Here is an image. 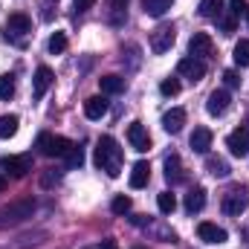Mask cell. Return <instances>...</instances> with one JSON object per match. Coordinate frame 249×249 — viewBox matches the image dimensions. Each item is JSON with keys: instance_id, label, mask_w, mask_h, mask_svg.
I'll list each match as a JSON object with an SVG mask.
<instances>
[{"instance_id": "6da1fadb", "label": "cell", "mask_w": 249, "mask_h": 249, "mask_svg": "<svg viewBox=\"0 0 249 249\" xmlns=\"http://www.w3.org/2000/svg\"><path fill=\"white\" fill-rule=\"evenodd\" d=\"M93 162H96L107 177H119V171H122V148H119V142H116L113 136H102V139L96 142V157H93Z\"/></svg>"}, {"instance_id": "7a4b0ae2", "label": "cell", "mask_w": 249, "mask_h": 249, "mask_svg": "<svg viewBox=\"0 0 249 249\" xmlns=\"http://www.w3.org/2000/svg\"><path fill=\"white\" fill-rule=\"evenodd\" d=\"M72 148V142L67 136H53V133H41L38 136V151L44 157H67Z\"/></svg>"}, {"instance_id": "3957f363", "label": "cell", "mask_w": 249, "mask_h": 249, "mask_svg": "<svg viewBox=\"0 0 249 249\" xmlns=\"http://www.w3.org/2000/svg\"><path fill=\"white\" fill-rule=\"evenodd\" d=\"M174 41H177V29H174V23H162V26H157V29L151 32V50H154L157 55L168 53V50L174 47Z\"/></svg>"}, {"instance_id": "277c9868", "label": "cell", "mask_w": 249, "mask_h": 249, "mask_svg": "<svg viewBox=\"0 0 249 249\" xmlns=\"http://www.w3.org/2000/svg\"><path fill=\"white\" fill-rule=\"evenodd\" d=\"M247 203H249V197H247V188L244 186H235L223 194V212L232 214V217L244 214V212H247Z\"/></svg>"}, {"instance_id": "5b68a950", "label": "cell", "mask_w": 249, "mask_h": 249, "mask_svg": "<svg viewBox=\"0 0 249 249\" xmlns=\"http://www.w3.org/2000/svg\"><path fill=\"white\" fill-rule=\"evenodd\" d=\"M32 209H35V203H32V200H20V203H12V206L0 209V223H20V220L32 217Z\"/></svg>"}, {"instance_id": "8992f818", "label": "cell", "mask_w": 249, "mask_h": 249, "mask_svg": "<svg viewBox=\"0 0 249 249\" xmlns=\"http://www.w3.org/2000/svg\"><path fill=\"white\" fill-rule=\"evenodd\" d=\"M0 171H9L12 177H26L32 171V157L20 154V157H3L0 160Z\"/></svg>"}, {"instance_id": "52a82bcc", "label": "cell", "mask_w": 249, "mask_h": 249, "mask_svg": "<svg viewBox=\"0 0 249 249\" xmlns=\"http://www.w3.org/2000/svg\"><path fill=\"white\" fill-rule=\"evenodd\" d=\"M212 38L206 35V32H194L191 35V41H188V55L191 58H197V61H203V58H209L212 55Z\"/></svg>"}, {"instance_id": "ba28073f", "label": "cell", "mask_w": 249, "mask_h": 249, "mask_svg": "<svg viewBox=\"0 0 249 249\" xmlns=\"http://www.w3.org/2000/svg\"><path fill=\"white\" fill-rule=\"evenodd\" d=\"M127 142H130V148L133 151H148L151 148V136H148V130H145V124L142 122H130L127 124Z\"/></svg>"}, {"instance_id": "9c48e42d", "label": "cell", "mask_w": 249, "mask_h": 249, "mask_svg": "<svg viewBox=\"0 0 249 249\" xmlns=\"http://www.w3.org/2000/svg\"><path fill=\"white\" fill-rule=\"evenodd\" d=\"M226 145H229L232 157H247L249 154V127H238V130H232L229 139H226Z\"/></svg>"}, {"instance_id": "30bf717a", "label": "cell", "mask_w": 249, "mask_h": 249, "mask_svg": "<svg viewBox=\"0 0 249 249\" xmlns=\"http://www.w3.org/2000/svg\"><path fill=\"white\" fill-rule=\"evenodd\" d=\"M197 235H200V241H206V244H226V229H220L217 223H209V220H203L200 226H197Z\"/></svg>"}, {"instance_id": "8fae6325", "label": "cell", "mask_w": 249, "mask_h": 249, "mask_svg": "<svg viewBox=\"0 0 249 249\" xmlns=\"http://www.w3.org/2000/svg\"><path fill=\"white\" fill-rule=\"evenodd\" d=\"M165 180H168L171 186H180V183H186V171H183V160H180L177 154H171V157H165Z\"/></svg>"}, {"instance_id": "7c38bea8", "label": "cell", "mask_w": 249, "mask_h": 249, "mask_svg": "<svg viewBox=\"0 0 249 249\" xmlns=\"http://www.w3.org/2000/svg\"><path fill=\"white\" fill-rule=\"evenodd\" d=\"M177 72L183 75V78H191V81H200L203 75H206V64L203 61H197V58H183V61L177 64Z\"/></svg>"}, {"instance_id": "4fadbf2b", "label": "cell", "mask_w": 249, "mask_h": 249, "mask_svg": "<svg viewBox=\"0 0 249 249\" xmlns=\"http://www.w3.org/2000/svg\"><path fill=\"white\" fill-rule=\"evenodd\" d=\"M50 84H53V70H50V67H38V70H35V78H32V93H35V99H44L47 90H50Z\"/></svg>"}, {"instance_id": "5bb4252c", "label": "cell", "mask_w": 249, "mask_h": 249, "mask_svg": "<svg viewBox=\"0 0 249 249\" xmlns=\"http://www.w3.org/2000/svg\"><path fill=\"white\" fill-rule=\"evenodd\" d=\"M229 90H214L212 96H209V102H206V110L212 113V116H223L226 110H229Z\"/></svg>"}, {"instance_id": "9a60e30c", "label": "cell", "mask_w": 249, "mask_h": 249, "mask_svg": "<svg viewBox=\"0 0 249 249\" xmlns=\"http://www.w3.org/2000/svg\"><path fill=\"white\" fill-rule=\"evenodd\" d=\"M183 124H186V110H183V107H171V110L162 116V127H165L168 133H180Z\"/></svg>"}, {"instance_id": "2e32d148", "label": "cell", "mask_w": 249, "mask_h": 249, "mask_svg": "<svg viewBox=\"0 0 249 249\" xmlns=\"http://www.w3.org/2000/svg\"><path fill=\"white\" fill-rule=\"evenodd\" d=\"M105 113H107V99L105 96H90L84 102V116L87 119H102Z\"/></svg>"}, {"instance_id": "e0dca14e", "label": "cell", "mask_w": 249, "mask_h": 249, "mask_svg": "<svg viewBox=\"0 0 249 249\" xmlns=\"http://www.w3.org/2000/svg\"><path fill=\"white\" fill-rule=\"evenodd\" d=\"M148 180H151V165L145 160H139L133 165V171H130V188H145Z\"/></svg>"}, {"instance_id": "ac0fdd59", "label": "cell", "mask_w": 249, "mask_h": 249, "mask_svg": "<svg viewBox=\"0 0 249 249\" xmlns=\"http://www.w3.org/2000/svg\"><path fill=\"white\" fill-rule=\"evenodd\" d=\"M191 148H194L197 154H209V148H212V130H209V127H194V133H191Z\"/></svg>"}, {"instance_id": "d6986e66", "label": "cell", "mask_w": 249, "mask_h": 249, "mask_svg": "<svg viewBox=\"0 0 249 249\" xmlns=\"http://www.w3.org/2000/svg\"><path fill=\"white\" fill-rule=\"evenodd\" d=\"M29 29H32V20H29L26 15H20V12L9 15V20H6V32H15V35H26Z\"/></svg>"}, {"instance_id": "ffe728a7", "label": "cell", "mask_w": 249, "mask_h": 249, "mask_svg": "<svg viewBox=\"0 0 249 249\" xmlns=\"http://www.w3.org/2000/svg\"><path fill=\"white\" fill-rule=\"evenodd\" d=\"M99 87H102L105 96H116V93L124 90V78L122 75H102L99 78Z\"/></svg>"}, {"instance_id": "44dd1931", "label": "cell", "mask_w": 249, "mask_h": 249, "mask_svg": "<svg viewBox=\"0 0 249 249\" xmlns=\"http://www.w3.org/2000/svg\"><path fill=\"white\" fill-rule=\"evenodd\" d=\"M203 206H206V188H200V186L191 188V191L186 194V212L194 214V212H200Z\"/></svg>"}, {"instance_id": "7402d4cb", "label": "cell", "mask_w": 249, "mask_h": 249, "mask_svg": "<svg viewBox=\"0 0 249 249\" xmlns=\"http://www.w3.org/2000/svg\"><path fill=\"white\" fill-rule=\"evenodd\" d=\"M200 15H203L206 20H217V18L223 15V0H203V3H200Z\"/></svg>"}, {"instance_id": "603a6c76", "label": "cell", "mask_w": 249, "mask_h": 249, "mask_svg": "<svg viewBox=\"0 0 249 249\" xmlns=\"http://www.w3.org/2000/svg\"><path fill=\"white\" fill-rule=\"evenodd\" d=\"M171 3H174V0H142L145 15H151V18H162V15L171 9Z\"/></svg>"}, {"instance_id": "cb8c5ba5", "label": "cell", "mask_w": 249, "mask_h": 249, "mask_svg": "<svg viewBox=\"0 0 249 249\" xmlns=\"http://www.w3.org/2000/svg\"><path fill=\"white\" fill-rule=\"evenodd\" d=\"M18 124H20V119H18L15 113L0 116V139H12V136L18 133Z\"/></svg>"}, {"instance_id": "d4e9b609", "label": "cell", "mask_w": 249, "mask_h": 249, "mask_svg": "<svg viewBox=\"0 0 249 249\" xmlns=\"http://www.w3.org/2000/svg\"><path fill=\"white\" fill-rule=\"evenodd\" d=\"M206 168H209L212 177H229V162L220 160V157H209L206 160Z\"/></svg>"}, {"instance_id": "484cf974", "label": "cell", "mask_w": 249, "mask_h": 249, "mask_svg": "<svg viewBox=\"0 0 249 249\" xmlns=\"http://www.w3.org/2000/svg\"><path fill=\"white\" fill-rule=\"evenodd\" d=\"M232 58H235L238 67H249V41L247 38H241V41L235 44V55H232Z\"/></svg>"}, {"instance_id": "4316f807", "label": "cell", "mask_w": 249, "mask_h": 249, "mask_svg": "<svg viewBox=\"0 0 249 249\" xmlns=\"http://www.w3.org/2000/svg\"><path fill=\"white\" fill-rule=\"evenodd\" d=\"M157 206H160V212H162V214H171V212L177 209V197H174L171 191H162V194L157 197Z\"/></svg>"}, {"instance_id": "83f0119b", "label": "cell", "mask_w": 249, "mask_h": 249, "mask_svg": "<svg viewBox=\"0 0 249 249\" xmlns=\"http://www.w3.org/2000/svg\"><path fill=\"white\" fill-rule=\"evenodd\" d=\"M64 160H67V168H81V165H84V148L72 145V148H70V154H67Z\"/></svg>"}, {"instance_id": "f1b7e54d", "label": "cell", "mask_w": 249, "mask_h": 249, "mask_svg": "<svg viewBox=\"0 0 249 249\" xmlns=\"http://www.w3.org/2000/svg\"><path fill=\"white\" fill-rule=\"evenodd\" d=\"M15 96V78L12 75H0V99H12Z\"/></svg>"}, {"instance_id": "f546056e", "label": "cell", "mask_w": 249, "mask_h": 249, "mask_svg": "<svg viewBox=\"0 0 249 249\" xmlns=\"http://www.w3.org/2000/svg\"><path fill=\"white\" fill-rule=\"evenodd\" d=\"M64 50H67V35H64V32H55V35L50 38V53H53V55H61Z\"/></svg>"}, {"instance_id": "4dcf8cb0", "label": "cell", "mask_w": 249, "mask_h": 249, "mask_svg": "<svg viewBox=\"0 0 249 249\" xmlns=\"http://www.w3.org/2000/svg\"><path fill=\"white\" fill-rule=\"evenodd\" d=\"M130 206H133V203H130V197H124V194H119V197L110 203L113 214H127V212H130Z\"/></svg>"}, {"instance_id": "1f68e13d", "label": "cell", "mask_w": 249, "mask_h": 249, "mask_svg": "<svg viewBox=\"0 0 249 249\" xmlns=\"http://www.w3.org/2000/svg\"><path fill=\"white\" fill-rule=\"evenodd\" d=\"M217 26L223 29V35H232V32H235V26H238V18H232V15H226V18H223V15H220V18H217Z\"/></svg>"}, {"instance_id": "d6a6232c", "label": "cell", "mask_w": 249, "mask_h": 249, "mask_svg": "<svg viewBox=\"0 0 249 249\" xmlns=\"http://www.w3.org/2000/svg\"><path fill=\"white\" fill-rule=\"evenodd\" d=\"M160 93H162V96H177V93H180V81H177V78H165V81L160 84Z\"/></svg>"}, {"instance_id": "836d02e7", "label": "cell", "mask_w": 249, "mask_h": 249, "mask_svg": "<svg viewBox=\"0 0 249 249\" xmlns=\"http://www.w3.org/2000/svg\"><path fill=\"white\" fill-rule=\"evenodd\" d=\"M247 0H229V15H232V18H244V15H247Z\"/></svg>"}, {"instance_id": "e575fe53", "label": "cell", "mask_w": 249, "mask_h": 249, "mask_svg": "<svg viewBox=\"0 0 249 249\" xmlns=\"http://www.w3.org/2000/svg\"><path fill=\"white\" fill-rule=\"evenodd\" d=\"M223 81H226V87H238V84H241V78H238L235 70H226V72H223Z\"/></svg>"}, {"instance_id": "d590c367", "label": "cell", "mask_w": 249, "mask_h": 249, "mask_svg": "<svg viewBox=\"0 0 249 249\" xmlns=\"http://www.w3.org/2000/svg\"><path fill=\"white\" fill-rule=\"evenodd\" d=\"M93 3H96V0H72L75 12H87V9H93Z\"/></svg>"}, {"instance_id": "8d00e7d4", "label": "cell", "mask_w": 249, "mask_h": 249, "mask_svg": "<svg viewBox=\"0 0 249 249\" xmlns=\"http://www.w3.org/2000/svg\"><path fill=\"white\" fill-rule=\"evenodd\" d=\"M110 6H113V15L119 18V15H122V12H124V6H127V0H113Z\"/></svg>"}, {"instance_id": "74e56055", "label": "cell", "mask_w": 249, "mask_h": 249, "mask_svg": "<svg viewBox=\"0 0 249 249\" xmlns=\"http://www.w3.org/2000/svg\"><path fill=\"white\" fill-rule=\"evenodd\" d=\"M99 249H116V241H105Z\"/></svg>"}, {"instance_id": "f35d334b", "label": "cell", "mask_w": 249, "mask_h": 249, "mask_svg": "<svg viewBox=\"0 0 249 249\" xmlns=\"http://www.w3.org/2000/svg\"><path fill=\"white\" fill-rule=\"evenodd\" d=\"M6 188H9V180H6V177L0 174V191H6Z\"/></svg>"}, {"instance_id": "ab89813d", "label": "cell", "mask_w": 249, "mask_h": 249, "mask_svg": "<svg viewBox=\"0 0 249 249\" xmlns=\"http://www.w3.org/2000/svg\"><path fill=\"white\" fill-rule=\"evenodd\" d=\"M244 18H247V23H249V9H247V15H244Z\"/></svg>"}, {"instance_id": "60d3db41", "label": "cell", "mask_w": 249, "mask_h": 249, "mask_svg": "<svg viewBox=\"0 0 249 249\" xmlns=\"http://www.w3.org/2000/svg\"><path fill=\"white\" fill-rule=\"evenodd\" d=\"M133 249H145V247H139V244H136V247H133Z\"/></svg>"}]
</instances>
